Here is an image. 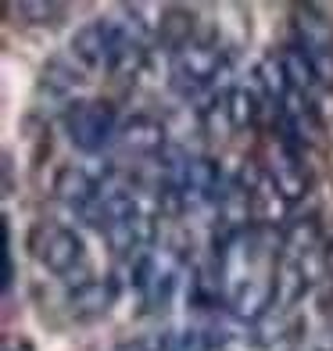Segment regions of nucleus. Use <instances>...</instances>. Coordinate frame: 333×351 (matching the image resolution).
Returning a JSON list of instances; mask_svg holds the SVG:
<instances>
[{
	"label": "nucleus",
	"mask_w": 333,
	"mask_h": 351,
	"mask_svg": "<svg viewBox=\"0 0 333 351\" xmlns=\"http://www.w3.org/2000/svg\"><path fill=\"white\" fill-rule=\"evenodd\" d=\"M147 47H151V36L133 19L108 14V19H93L86 25H79L69 51H72L75 65L86 72L125 75L144 65Z\"/></svg>",
	"instance_id": "obj_1"
},
{
	"label": "nucleus",
	"mask_w": 333,
	"mask_h": 351,
	"mask_svg": "<svg viewBox=\"0 0 333 351\" xmlns=\"http://www.w3.org/2000/svg\"><path fill=\"white\" fill-rule=\"evenodd\" d=\"M226 172L208 154H190L183 147H169L158 162V190L172 212H197L215 204L226 194Z\"/></svg>",
	"instance_id": "obj_2"
},
{
	"label": "nucleus",
	"mask_w": 333,
	"mask_h": 351,
	"mask_svg": "<svg viewBox=\"0 0 333 351\" xmlns=\"http://www.w3.org/2000/svg\"><path fill=\"white\" fill-rule=\"evenodd\" d=\"M226 75V54L215 40L190 36L183 47H176L169 58V86L183 101H197Z\"/></svg>",
	"instance_id": "obj_3"
},
{
	"label": "nucleus",
	"mask_w": 333,
	"mask_h": 351,
	"mask_svg": "<svg viewBox=\"0 0 333 351\" xmlns=\"http://www.w3.org/2000/svg\"><path fill=\"white\" fill-rule=\"evenodd\" d=\"M183 283V254L169 244H154L133 262V291L144 312H165Z\"/></svg>",
	"instance_id": "obj_4"
},
{
	"label": "nucleus",
	"mask_w": 333,
	"mask_h": 351,
	"mask_svg": "<svg viewBox=\"0 0 333 351\" xmlns=\"http://www.w3.org/2000/svg\"><path fill=\"white\" fill-rule=\"evenodd\" d=\"M65 136L79 154H101L104 147L119 140V111L108 101H72L61 115Z\"/></svg>",
	"instance_id": "obj_5"
},
{
	"label": "nucleus",
	"mask_w": 333,
	"mask_h": 351,
	"mask_svg": "<svg viewBox=\"0 0 333 351\" xmlns=\"http://www.w3.org/2000/svg\"><path fill=\"white\" fill-rule=\"evenodd\" d=\"M29 254L54 276H72L79 265L86 262V244L72 226L65 222L43 219L29 230Z\"/></svg>",
	"instance_id": "obj_6"
},
{
	"label": "nucleus",
	"mask_w": 333,
	"mask_h": 351,
	"mask_svg": "<svg viewBox=\"0 0 333 351\" xmlns=\"http://www.w3.org/2000/svg\"><path fill=\"white\" fill-rule=\"evenodd\" d=\"M119 183V169L111 162H75L65 165L54 180V194L69 212L83 215Z\"/></svg>",
	"instance_id": "obj_7"
},
{
	"label": "nucleus",
	"mask_w": 333,
	"mask_h": 351,
	"mask_svg": "<svg viewBox=\"0 0 333 351\" xmlns=\"http://www.w3.org/2000/svg\"><path fill=\"white\" fill-rule=\"evenodd\" d=\"M294 47L305 54L323 90L333 86V22L319 8L308 4L294 11Z\"/></svg>",
	"instance_id": "obj_8"
},
{
	"label": "nucleus",
	"mask_w": 333,
	"mask_h": 351,
	"mask_svg": "<svg viewBox=\"0 0 333 351\" xmlns=\"http://www.w3.org/2000/svg\"><path fill=\"white\" fill-rule=\"evenodd\" d=\"M104 241L111 244L115 254H125V258L136 262L140 254H147L158 241V219H154V212H147L144 204L136 201L133 208L104 233Z\"/></svg>",
	"instance_id": "obj_9"
},
{
	"label": "nucleus",
	"mask_w": 333,
	"mask_h": 351,
	"mask_svg": "<svg viewBox=\"0 0 333 351\" xmlns=\"http://www.w3.org/2000/svg\"><path fill=\"white\" fill-rule=\"evenodd\" d=\"M115 301H119V280L115 276H86L69 291L65 305H69L72 319L90 323V319L108 315L111 308H115Z\"/></svg>",
	"instance_id": "obj_10"
},
{
	"label": "nucleus",
	"mask_w": 333,
	"mask_h": 351,
	"mask_svg": "<svg viewBox=\"0 0 333 351\" xmlns=\"http://www.w3.org/2000/svg\"><path fill=\"white\" fill-rule=\"evenodd\" d=\"M276 143H280V151H276L273 162H269L265 176L276 183L283 201L294 204V201H301V197L308 194V169L301 165V151L297 147H291V143L280 140V136H276Z\"/></svg>",
	"instance_id": "obj_11"
},
{
	"label": "nucleus",
	"mask_w": 333,
	"mask_h": 351,
	"mask_svg": "<svg viewBox=\"0 0 333 351\" xmlns=\"http://www.w3.org/2000/svg\"><path fill=\"white\" fill-rule=\"evenodd\" d=\"M119 147L125 154H136V158H162L169 147H165V125L162 122H154L147 115H136L130 119L119 130Z\"/></svg>",
	"instance_id": "obj_12"
},
{
	"label": "nucleus",
	"mask_w": 333,
	"mask_h": 351,
	"mask_svg": "<svg viewBox=\"0 0 333 351\" xmlns=\"http://www.w3.org/2000/svg\"><path fill=\"white\" fill-rule=\"evenodd\" d=\"M230 119V130H244V125H255L258 119V93L247 90V86H233L226 93V104H222Z\"/></svg>",
	"instance_id": "obj_13"
},
{
	"label": "nucleus",
	"mask_w": 333,
	"mask_h": 351,
	"mask_svg": "<svg viewBox=\"0 0 333 351\" xmlns=\"http://www.w3.org/2000/svg\"><path fill=\"white\" fill-rule=\"evenodd\" d=\"M14 11L25 14L29 22H40V25H47V22L58 25V22L69 14V8H65V4H36V0H22V4L14 8Z\"/></svg>",
	"instance_id": "obj_14"
},
{
	"label": "nucleus",
	"mask_w": 333,
	"mask_h": 351,
	"mask_svg": "<svg viewBox=\"0 0 333 351\" xmlns=\"http://www.w3.org/2000/svg\"><path fill=\"white\" fill-rule=\"evenodd\" d=\"M14 283V254H11V230L4 226V294H11Z\"/></svg>",
	"instance_id": "obj_15"
},
{
	"label": "nucleus",
	"mask_w": 333,
	"mask_h": 351,
	"mask_svg": "<svg viewBox=\"0 0 333 351\" xmlns=\"http://www.w3.org/2000/svg\"><path fill=\"white\" fill-rule=\"evenodd\" d=\"M115 351H154V348H151V337H140V341H125V344H119Z\"/></svg>",
	"instance_id": "obj_16"
},
{
	"label": "nucleus",
	"mask_w": 333,
	"mask_h": 351,
	"mask_svg": "<svg viewBox=\"0 0 333 351\" xmlns=\"http://www.w3.org/2000/svg\"><path fill=\"white\" fill-rule=\"evenodd\" d=\"M11 351H33V348H29V344H18V348H11Z\"/></svg>",
	"instance_id": "obj_17"
}]
</instances>
